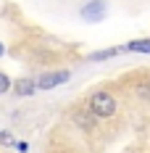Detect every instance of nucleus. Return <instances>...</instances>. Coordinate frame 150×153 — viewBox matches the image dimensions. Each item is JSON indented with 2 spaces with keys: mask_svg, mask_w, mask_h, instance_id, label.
<instances>
[{
  "mask_svg": "<svg viewBox=\"0 0 150 153\" xmlns=\"http://www.w3.org/2000/svg\"><path fill=\"white\" fill-rule=\"evenodd\" d=\"M87 108H90L98 119H111V116H116L119 103H116V98L108 90H95L90 98H87Z\"/></svg>",
  "mask_w": 150,
  "mask_h": 153,
  "instance_id": "nucleus-1",
  "label": "nucleus"
},
{
  "mask_svg": "<svg viewBox=\"0 0 150 153\" xmlns=\"http://www.w3.org/2000/svg\"><path fill=\"white\" fill-rule=\"evenodd\" d=\"M37 79V90H53V87H58L63 82H69L71 79V71L69 69H61V71H42L40 76H34Z\"/></svg>",
  "mask_w": 150,
  "mask_h": 153,
  "instance_id": "nucleus-2",
  "label": "nucleus"
},
{
  "mask_svg": "<svg viewBox=\"0 0 150 153\" xmlns=\"http://www.w3.org/2000/svg\"><path fill=\"white\" fill-rule=\"evenodd\" d=\"M71 119H74V124L82 132H92L95 129V122H98V116L92 114L90 108H76L74 114H71Z\"/></svg>",
  "mask_w": 150,
  "mask_h": 153,
  "instance_id": "nucleus-3",
  "label": "nucleus"
},
{
  "mask_svg": "<svg viewBox=\"0 0 150 153\" xmlns=\"http://www.w3.org/2000/svg\"><path fill=\"white\" fill-rule=\"evenodd\" d=\"M105 13H108V8H105L103 0H90V3L82 8V19H84V21H103Z\"/></svg>",
  "mask_w": 150,
  "mask_h": 153,
  "instance_id": "nucleus-4",
  "label": "nucleus"
},
{
  "mask_svg": "<svg viewBox=\"0 0 150 153\" xmlns=\"http://www.w3.org/2000/svg\"><path fill=\"white\" fill-rule=\"evenodd\" d=\"M11 92L18 95V98H29V95L37 92V79L34 76H18L13 82V87H11Z\"/></svg>",
  "mask_w": 150,
  "mask_h": 153,
  "instance_id": "nucleus-5",
  "label": "nucleus"
},
{
  "mask_svg": "<svg viewBox=\"0 0 150 153\" xmlns=\"http://www.w3.org/2000/svg\"><path fill=\"white\" fill-rule=\"evenodd\" d=\"M121 50H129V53H145V56H150V40H132V42H126Z\"/></svg>",
  "mask_w": 150,
  "mask_h": 153,
  "instance_id": "nucleus-6",
  "label": "nucleus"
},
{
  "mask_svg": "<svg viewBox=\"0 0 150 153\" xmlns=\"http://www.w3.org/2000/svg\"><path fill=\"white\" fill-rule=\"evenodd\" d=\"M121 48H105V50H95L90 53V61H108V58H113V56H119Z\"/></svg>",
  "mask_w": 150,
  "mask_h": 153,
  "instance_id": "nucleus-7",
  "label": "nucleus"
},
{
  "mask_svg": "<svg viewBox=\"0 0 150 153\" xmlns=\"http://www.w3.org/2000/svg\"><path fill=\"white\" fill-rule=\"evenodd\" d=\"M11 87H13V82H11V76L3 74L0 71V95H5V92H11Z\"/></svg>",
  "mask_w": 150,
  "mask_h": 153,
  "instance_id": "nucleus-8",
  "label": "nucleus"
},
{
  "mask_svg": "<svg viewBox=\"0 0 150 153\" xmlns=\"http://www.w3.org/2000/svg\"><path fill=\"white\" fill-rule=\"evenodd\" d=\"M0 145H16L13 135H11L8 129H0Z\"/></svg>",
  "mask_w": 150,
  "mask_h": 153,
  "instance_id": "nucleus-9",
  "label": "nucleus"
},
{
  "mask_svg": "<svg viewBox=\"0 0 150 153\" xmlns=\"http://www.w3.org/2000/svg\"><path fill=\"white\" fill-rule=\"evenodd\" d=\"M140 95H150V85H140Z\"/></svg>",
  "mask_w": 150,
  "mask_h": 153,
  "instance_id": "nucleus-10",
  "label": "nucleus"
},
{
  "mask_svg": "<svg viewBox=\"0 0 150 153\" xmlns=\"http://www.w3.org/2000/svg\"><path fill=\"white\" fill-rule=\"evenodd\" d=\"M16 148H18L21 153H27V151H29V145H27V143H16Z\"/></svg>",
  "mask_w": 150,
  "mask_h": 153,
  "instance_id": "nucleus-11",
  "label": "nucleus"
},
{
  "mask_svg": "<svg viewBox=\"0 0 150 153\" xmlns=\"http://www.w3.org/2000/svg\"><path fill=\"white\" fill-rule=\"evenodd\" d=\"M3 56H5V45L0 42V58H3Z\"/></svg>",
  "mask_w": 150,
  "mask_h": 153,
  "instance_id": "nucleus-12",
  "label": "nucleus"
}]
</instances>
